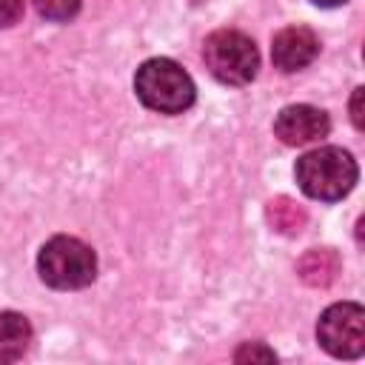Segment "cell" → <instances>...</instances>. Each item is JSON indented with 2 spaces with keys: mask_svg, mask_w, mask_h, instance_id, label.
Returning a JSON list of instances; mask_svg holds the SVG:
<instances>
[{
  "mask_svg": "<svg viewBox=\"0 0 365 365\" xmlns=\"http://www.w3.org/2000/svg\"><path fill=\"white\" fill-rule=\"evenodd\" d=\"M237 362H274L277 354L271 348H265L262 342H245L237 354H234Z\"/></svg>",
  "mask_w": 365,
  "mask_h": 365,
  "instance_id": "obj_12",
  "label": "cell"
},
{
  "mask_svg": "<svg viewBox=\"0 0 365 365\" xmlns=\"http://www.w3.org/2000/svg\"><path fill=\"white\" fill-rule=\"evenodd\" d=\"M40 279L57 291H77L94 282L97 277V257L91 245L77 237L57 234L51 237L37 254Z\"/></svg>",
  "mask_w": 365,
  "mask_h": 365,
  "instance_id": "obj_3",
  "label": "cell"
},
{
  "mask_svg": "<svg viewBox=\"0 0 365 365\" xmlns=\"http://www.w3.org/2000/svg\"><path fill=\"white\" fill-rule=\"evenodd\" d=\"M319 345L339 359H356L365 351V311L356 302H336L317 322Z\"/></svg>",
  "mask_w": 365,
  "mask_h": 365,
  "instance_id": "obj_5",
  "label": "cell"
},
{
  "mask_svg": "<svg viewBox=\"0 0 365 365\" xmlns=\"http://www.w3.org/2000/svg\"><path fill=\"white\" fill-rule=\"evenodd\" d=\"M265 217H268L271 228L279 231V234H285V237L299 234L305 228V220H308L305 211H302V205L294 202L291 197H274L268 202V208H265Z\"/></svg>",
  "mask_w": 365,
  "mask_h": 365,
  "instance_id": "obj_10",
  "label": "cell"
},
{
  "mask_svg": "<svg viewBox=\"0 0 365 365\" xmlns=\"http://www.w3.org/2000/svg\"><path fill=\"white\" fill-rule=\"evenodd\" d=\"M328 131H331L328 114L317 106H308V103L285 106L274 120V134L285 145H308V143L328 137Z\"/></svg>",
  "mask_w": 365,
  "mask_h": 365,
  "instance_id": "obj_6",
  "label": "cell"
},
{
  "mask_svg": "<svg viewBox=\"0 0 365 365\" xmlns=\"http://www.w3.org/2000/svg\"><path fill=\"white\" fill-rule=\"evenodd\" d=\"M34 9L46 20L66 23L80 11V0H34Z\"/></svg>",
  "mask_w": 365,
  "mask_h": 365,
  "instance_id": "obj_11",
  "label": "cell"
},
{
  "mask_svg": "<svg viewBox=\"0 0 365 365\" xmlns=\"http://www.w3.org/2000/svg\"><path fill=\"white\" fill-rule=\"evenodd\" d=\"M362 94H365V88H354V100H351V120H354V125L362 131Z\"/></svg>",
  "mask_w": 365,
  "mask_h": 365,
  "instance_id": "obj_14",
  "label": "cell"
},
{
  "mask_svg": "<svg viewBox=\"0 0 365 365\" xmlns=\"http://www.w3.org/2000/svg\"><path fill=\"white\" fill-rule=\"evenodd\" d=\"M314 6H322V9H336V6H342V3H348V0H311Z\"/></svg>",
  "mask_w": 365,
  "mask_h": 365,
  "instance_id": "obj_15",
  "label": "cell"
},
{
  "mask_svg": "<svg viewBox=\"0 0 365 365\" xmlns=\"http://www.w3.org/2000/svg\"><path fill=\"white\" fill-rule=\"evenodd\" d=\"M294 177L299 182L302 194H308L311 200L336 202L345 194H351V188L356 185L359 168H356V160L345 148L319 145V148L305 151L297 160Z\"/></svg>",
  "mask_w": 365,
  "mask_h": 365,
  "instance_id": "obj_1",
  "label": "cell"
},
{
  "mask_svg": "<svg viewBox=\"0 0 365 365\" xmlns=\"http://www.w3.org/2000/svg\"><path fill=\"white\" fill-rule=\"evenodd\" d=\"M202 60L214 80L225 86H245L257 77L259 51L254 40L237 29H217L202 43Z\"/></svg>",
  "mask_w": 365,
  "mask_h": 365,
  "instance_id": "obj_4",
  "label": "cell"
},
{
  "mask_svg": "<svg viewBox=\"0 0 365 365\" xmlns=\"http://www.w3.org/2000/svg\"><path fill=\"white\" fill-rule=\"evenodd\" d=\"M31 342V322L17 311H0V365L17 362Z\"/></svg>",
  "mask_w": 365,
  "mask_h": 365,
  "instance_id": "obj_8",
  "label": "cell"
},
{
  "mask_svg": "<svg viewBox=\"0 0 365 365\" xmlns=\"http://www.w3.org/2000/svg\"><path fill=\"white\" fill-rule=\"evenodd\" d=\"M317 54H319V37L308 26H285L271 40V60L285 74L311 66Z\"/></svg>",
  "mask_w": 365,
  "mask_h": 365,
  "instance_id": "obj_7",
  "label": "cell"
},
{
  "mask_svg": "<svg viewBox=\"0 0 365 365\" xmlns=\"http://www.w3.org/2000/svg\"><path fill=\"white\" fill-rule=\"evenodd\" d=\"M134 94L151 111L182 114L185 108H191L197 88L180 63L168 57H151L134 74Z\"/></svg>",
  "mask_w": 365,
  "mask_h": 365,
  "instance_id": "obj_2",
  "label": "cell"
},
{
  "mask_svg": "<svg viewBox=\"0 0 365 365\" xmlns=\"http://www.w3.org/2000/svg\"><path fill=\"white\" fill-rule=\"evenodd\" d=\"M23 9H26V0H0V29L14 26L23 17Z\"/></svg>",
  "mask_w": 365,
  "mask_h": 365,
  "instance_id": "obj_13",
  "label": "cell"
},
{
  "mask_svg": "<svg viewBox=\"0 0 365 365\" xmlns=\"http://www.w3.org/2000/svg\"><path fill=\"white\" fill-rule=\"evenodd\" d=\"M339 268H342V262H339L336 251H331V248H311L297 262L299 279L305 285H314V288H328L336 279Z\"/></svg>",
  "mask_w": 365,
  "mask_h": 365,
  "instance_id": "obj_9",
  "label": "cell"
}]
</instances>
